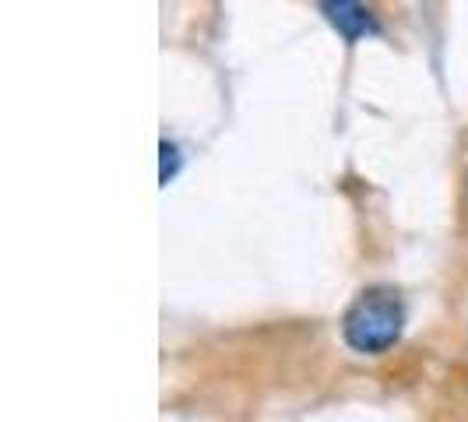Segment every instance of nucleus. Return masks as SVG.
I'll return each mask as SVG.
<instances>
[{
	"label": "nucleus",
	"instance_id": "obj_1",
	"mask_svg": "<svg viewBox=\"0 0 468 422\" xmlns=\"http://www.w3.org/2000/svg\"><path fill=\"white\" fill-rule=\"evenodd\" d=\"M405 331V303L391 285H370L342 317V342L359 355L388 352Z\"/></svg>",
	"mask_w": 468,
	"mask_h": 422
},
{
	"label": "nucleus",
	"instance_id": "obj_2",
	"mask_svg": "<svg viewBox=\"0 0 468 422\" xmlns=\"http://www.w3.org/2000/svg\"><path fill=\"white\" fill-rule=\"evenodd\" d=\"M321 11H324V18H328L349 43L356 39H363V36H370L377 32V18L370 7H363V4H352V0H338V4H321Z\"/></svg>",
	"mask_w": 468,
	"mask_h": 422
},
{
	"label": "nucleus",
	"instance_id": "obj_3",
	"mask_svg": "<svg viewBox=\"0 0 468 422\" xmlns=\"http://www.w3.org/2000/svg\"><path fill=\"white\" fill-rule=\"evenodd\" d=\"M176 169H180V152H176V144L163 141V169H159V180H163V184H169Z\"/></svg>",
	"mask_w": 468,
	"mask_h": 422
}]
</instances>
